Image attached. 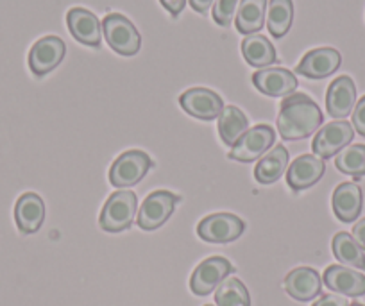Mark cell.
<instances>
[{
    "label": "cell",
    "mask_w": 365,
    "mask_h": 306,
    "mask_svg": "<svg viewBox=\"0 0 365 306\" xmlns=\"http://www.w3.org/2000/svg\"><path fill=\"white\" fill-rule=\"evenodd\" d=\"M322 111L307 93H292L282 102L278 129L283 140H303L321 128Z\"/></svg>",
    "instance_id": "cell-1"
},
{
    "label": "cell",
    "mask_w": 365,
    "mask_h": 306,
    "mask_svg": "<svg viewBox=\"0 0 365 306\" xmlns=\"http://www.w3.org/2000/svg\"><path fill=\"white\" fill-rule=\"evenodd\" d=\"M136 210H138V199L136 193L131 190H118L108 197L101 212L99 224L108 233H120L129 230L136 219Z\"/></svg>",
    "instance_id": "cell-2"
},
{
    "label": "cell",
    "mask_w": 365,
    "mask_h": 306,
    "mask_svg": "<svg viewBox=\"0 0 365 306\" xmlns=\"http://www.w3.org/2000/svg\"><path fill=\"white\" fill-rule=\"evenodd\" d=\"M153 158L143 151H125L111 165L110 183L117 188L128 190L129 186L138 185L145 178L147 172L153 168Z\"/></svg>",
    "instance_id": "cell-3"
},
{
    "label": "cell",
    "mask_w": 365,
    "mask_h": 306,
    "mask_svg": "<svg viewBox=\"0 0 365 306\" xmlns=\"http://www.w3.org/2000/svg\"><path fill=\"white\" fill-rule=\"evenodd\" d=\"M103 33L108 45L120 56H135L142 47V36L129 19L120 13H110L103 20Z\"/></svg>",
    "instance_id": "cell-4"
},
{
    "label": "cell",
    "mask_w": 365,
    "mask_h": 306,
    "mask_svg": "<svg viewBox=\"0 0 365 306\" xmlns=\"http://www.w3.org/2000/svg\"><path fill=\"white\" fill-rule=\"evenodd\" d=\"M178 203L179 197L167 190H156L149 193L140 206V212L136 213V224L143 231L158 230L170 219Z\"/></svg>",
    "instance_id": "cell-5"
},
{
    "label": "cell",
    "mask_w": 365,
    "mask_h": 306,
    "mask_svg": "<svg viewBox=\"0 0 365 306\" xmlns=\"http://www.w3.org/2000/svg\"><path fill=\"white\" fill-rule=\"evenodd\" d=\"M245 224L233 213H213L205 217L197 226V235L212 244H230L242 237Z\"/></svg>",
    "instance_id": "cell-6"
},
{
    "label": "cell",
    "mask_w": 365,
    "mask_h": 306,
    "mask_svg": "<svg viewBox=\"0 0 365 306\" xmlns=\"http://www.w3.org/2000/svg\"><path fill=\"white\" fill-rule=\"evenodd\" d=\"M276 140V133L270 126L259 124L252 129H247L240 140L231 147L230 158L235 161H255L262 158L263 154L269 153V147Z\"/></svg>",
    "instance_id": "cell-7"
},
{
    "label": "cell",
    "mask_w": 365,
    "mask_h": 306,
    "mask_svg": "<svg viewBox=\"0 0 365 306\" xmlns=\"http://www.w3.org/2000/svg\"><path fill=\"white\" fill-rule=\"evenodd\" d=\"M354 128L346 121L329 122L324 128L319 129L315 135L314 142H312V151L315 156L328 160V158L335 156L340 151L346 149L351 142H353Z\"/></svg>",
    "instance_id": "cell-8"
},
{
    "label": "cell",
    "mask_w": 365,
    "mask_h": 306,
    "mask_svg": "<svg viewBox=\"0 0 365 306\" xmlns=\"http://www.w3.org/2000/svg\"><path fill=\"white\" fill-rule=\"evenodd\" d=\"M233 272L230 260L222 256H212L199 263L190 277V288L195 295H208L217 290L220 283Z\"/></svg>",
    "instance_id": "cell-9"
},
{
    "label": "cell",
    "mask_w": 365,
    "mask_h": 306,
    "mask_svg": "<svg viewBox=\"0 0 365 306\" xmlns=\"http://www.w3.org/2000/svg\"><path fill=\"white\" fill-rule=\"evenodd\" d=\"M179 104L190 117L199 121H215L224 110L220 95L208 88H190L179 97Z\"/></svg>",
    "instance_id": "cell-10"
},
{
    "label": "cell",
    "mask_w": 365,
    "mask_h": 306,
    "mask_svg": "<svg viewBox=\"0 0 365 306\" xmlns=\"http://www.w3.org/2000/svg\"><path fill=\"white\" fill-rule=\"evenodd\" d=\"M66 54V45L58 36L40 38L29 52V68L34 76L43 77L63 61Z\"/></svg>",
    "instance_id": "cell-11"
},
{
    "label": "cell",
    "mask_w": 365,
    "mask_h": 306,
    "mask_svg": "<svg viewBox=\"0 0 365 306\" xmlns=\"http://www.w3.org/2000/svg\"><path fill=\"white\" fill-rule=\"evenodd\" d=\"M354 106H356V86L353 79L347 76L336 77L326 91V110L329 117L344 121L353 113Z\"/></svg>",
    "instance_id": "cell-12"
},
{
    "label": "cell",
    "mask_w": 365,
    "mask_h": 306,
    "mask_svg": "<svg viewBox=\"0 0 365 306\" xmlns=\"http://www.w3.org/2000/svg\"><path fill=\"white\" fill-rule=\"evenodd\" d=\"M342 63V56L339 51L331 47L314 49L307 52L301 63L297 65V73L308 77V79H324L335 73Z\"/></svg>",
    "instance_id": "cell-13"
},
{
    "label": "cell",
    "mask_w": 365,
    "mask_h": 306,
    "mask_svg": "<svg viewBox=\"0 0 365 306\" xmlns=\"http://www.w3.org/2000/svg\"><path fill=\"white\" fill-rule=\"evenodd\" d=\"M252 84L269 97H289L296 91L297 77L287 68H267L258 70L252 76Z\"/></svg>",
    "instance_id": "cell-14"
},
{
    "label": "cell",
    "mask_w": 365,
    "mask_h": 306,
    "mask_svg": "<svg viewBox=\"0 0 365 306\" xmlns=\"http://www.w3.org/2000/svg\"><path fill=\"white\" fill-rule=\"evenodd\" d=\"M66 26L70 33L79 44L88 45V47H99L103 40V26L99 19L91 11L83 8L70 9L66 15Z\"/></svg>",
    "instance_id": "cell-15"
},
{
    "label": "cell",
    "mask_w": 365,
    "mask_h": 306,
    "mask_svg": "<svg viewBox=\"0 0 365 306\" xmlns=\"http://www.w3.org/2000/svg\"><path fill=\"white\" fill-rule=\"evenodd\" d=\"M324 168L326 167L322 158L303 154L287 170V183H289V186L294 192L307 190L314 186L315 183L321 181V178L324 175Z\"/></svg>",
    "instance_id": "cell-16"
},
{
    "label": "cell",
    "mask_w": 365,
    "mask_h": 306,
    "mask_svg": "<svg viewBox=\"0 0 365 306\" xmlns=\"http://www.w3.org/2000/svg\"><path fill=\"white\" fill-rule=\"evenodd\" d=\"M326 287L347 297H360L365 294V276L358 270L342 265H329L324 276Z\"/></svg>",
    "instance_id": "cell-17"
},
{
    "label": "cell",
    "mask_w": 365,
    "mask_h": 306,
    "mask_svg": "<svg viewBox=\"0 0 365 306\" xmlns=\"http://www.w3.org/2000/svg\"><path fill=\"white\" fill-rule=\"evenodd\" d=\"M285 290L297 301H312L322 290V280L312 267H297L285 277Z\"/></svg>",
    "instance_id": "cell-18"
},
{
    "label": "cell",
    "mask_w": 365,
    "mask_h": 306,
    "mask_svg": "<svg viewBox=\"0 0 365 306\" xmlns=\"http://www.w3.org/2000/svg\"><path fill=\"white\" fill-rule=\"evenodd\" d=\"M16 226L22 233H36L45 220V203L38 193L27 192L16 200L15 206Z\"/></svg>",
    "instance_id": "cell-19"
},
{
    "label": "cell",
    "mask_w": 365,
    "mask_h": 306,
    "mask_svg": "<svg viewBox=\"0 0 365 306\" xmlns=\"http://www.w3.org/2000/svg\"><path fill=\"white\" fill-rule=\"evenodd\" d=\"M333 212L342 223H354L364 206L361 188L356 183H342L333 192Z\"/></svg>",
    "instance_id": "cell-20"
},
{
    "label": "cell",
    "mask_w": 365,
    "mask_h": 306,
    "mask_svg": "<svg viewBox=\"0 0 365 306\" xmlns=\"http://www.w3.org/2000/svg\"><path fill=\"white\" fill-rule=\"evenodd\" d=\"M289 168V151L283 146H274L269 153L259 158L255 168V179L259 185H272Z\"/></svg>",
    "instance_id": "cell-21"
},
{
    "label": "cell",
    "mask_w": 365,
    "mask_h": 306,
    "mask_svg": "<svg viewBox=\"0 0 365 306\" xmlns=\"http://www.w3.org/2000/svg\"><path fill=\"white\" fill-rule=\"evenodd\" d=\"M267 0H240L237 9V31L240 34H256L263 29Z\"/></svg>",
    "instance_id": "cell-22"
},
{
    "label": "cell",
    "mask_w": 365,
    "mask_h": 306,
    "mask_svg": "<svg viewBox=\"0 0 365 306\" xmlns=\"http://www.w3.org/2000/svg\"><path fill=\"white\" fill-rule=\"evenodd\" d=\"M242 54L244 59L255 68H267L276 63V51L272 44L262 34H249L242 41Z\"/></svg>",
    "instance_id": "cell-23"
},
{
    "label": "cell",
    "mask_w": 365,
    "mask_h": 306,
    "mask_svg": "<svg viewBox=\"0 0 365 306\" xmlns=\"http://www.w3.org/2000/svg\"><path fill=\"white\" fill-rule=\"evenodd\" d=\"M249 129V121L237 106H224L219 117V135L226 146L233 147Z\"/></svg>",
    "instance_id": "cell-24"
},
{
    "label": "cell",
    "mask_w": 365,
    "mask_h": 306,
    "mask_svg": "<svg viewBox=\"0 0 365 306\" xmlns=\"http://www.w3.org/2000/svg\"><path fill=\"white\" fill-rule=\"evenodd\" d=\"M267 27L274 38H283L289 33L294 20L292 0H269L265 13Z\"/></svg>",
    "instance_id": "cell-25"
},
{
    "label": "cell",
    "mask_w": 365,
    "mask_h": 306,
    "mask_svg": "<svg viewBox=\"0 0 365 306\" xmlns=\"http://www.w3.org/2000/svg\"><path fill=\"white\" fill-rule=\"evenodd\" d=\"M333 255L339 260L340 263H344L346 267H353V269L365 270V253L360 245L356 244V240L353 238V235L349 233H336L333 237Z\"/></svg>",
    "instance_id": "cell-26"
},
{
    "label": "cell",
    "mask_w": 365,
    "mask_h": 306,
    "mask_svg": "<svg viewBox=\"0 0 365 306\" xmlns=\"http://www.w3.org/2000/svg\"><path fill=\"white\" fill-rule=\"evenodd\" d=\"M215 302L217 306H251V295L238 277H226L217 287Z\"/></svg>",
    "instance_id": "cell-27"
},
{
    "label": "cell",
    "mask_w": 365,
    "mask_h": 306,
    "mask_svg": "<svg viewBox=\"0 0 365 306\" xmlns=\"http://www.w3.org/2000/svg\"><path fill=\"white\" fill-rule=\"evenodd\" d=\"M335 167L342 174L353 175V178L365 175V146L353 143L340 151L335 158Z\"/></svg>",
    "instance_id": "cell-28"
},
{
    "label": "cell",
    "mask_w": 365,
    "mask_h": 306,
    "mask_svg": "<svg viewBox=\"0 0 365 306\" xmlns=\"http://www.w3.org/2000/svg\"><path fill=\"white\" fill-rule=\"evenodd\" d=\"M240 0H215L213 4V20L220 27H230L237 16V9Z\"/></svg>",
    "instance_id": "cell-29"
},
{
    "label": "cell",
    "mask_w": 365,
    "mask_h": 306,
    "mask_svg": "<svg viewBox=\"0 0 365 306\" xmlns=\"http://www.w3.org/2000/svg\"><path fill=\"white\" fill-rule=\"evenodd\" d=\"M353 128L365 136V97H361L356 102V106L353 110Z\"/></svg>",
    "instance_id": "cell-30"
},
{
    "label": "cell",
    "mask_w": 365,
    "mask_h": 306,
    "mask_svg": "<svg viewBox=\"0 0 365 306\" xmlns=\"http://www.w3.org/2000/svg\"><path fill=\"white\" fill-rule=\"evenodd\" d=\"M312 306H349L347 299L344 295H322L319 301H315Z\"/></svg>",
    "instance_id": "cell-31"
},
{
    "label": "cell",
    "mask_w": 365,
    "mask_h": 306,
    "mask_svg": "<svg viewBox=\"0 0 365 306\" xmlns=\"http://www.w3.org/2000/svg\"><path fill=\"white\" fill-rule=\"evenodd\" d=\"M160 2L172 16L181 15L182 9H185V6H187V0H160Z\"/></svg>",
    "instance_id": "cell-32"
},
{
    "label": "cell",
    "mask_w": 365,
    "mask_h": 306,
    "mask_svg": "<svg viewBox=\"0 0 365 306\" xmlns=\"http://www.w3.org/2000/svg\"><path fill=\"white\" fill-rule=\"evenodd\" d=\"M353 238L356 240V244L365 251V219L358 220V223L354 224Z\"/></svg>",
    "instance_id": "cell-33"
},
{
    "label": "cell",
    "mask_w": 365,
    "mask_h": 306,
    "mask_svg": "<svg viewBox=\"0 0 365 306\" xmlns=\"http://www.w3.org/2000/svg\"><path fill=\"white\" fill-rule=\"evenodd\" d=\"M192 6V9L197 13H201V15H205V13H208L210 9H212V6L215 4V0H188Z\"/></svg>",
    "instance_id": "cell-34"
},
{
    "label": "cell",
    "mask_w": 365,
    "mask_h": 306,
    "mask_svg": "<svg viewBox=\"0 0 365 306\" xmlns=\"http://www.w3.org/2000/svg\"><path fill=\"white\" fill-rule=\"evenodd\" d=\"M349 306H364V305H360V302H353V305H349Z\"/></svg>",
    "instance_id": "cell-35"
},
{
    "label": "cell",
    "mask_w": 365,
    "mask_h": 306,
    "mask_svg": "<svg viewBox=\"0 0 365 306\" xmlns=\"http://www.w3.org/2000/svg\"><path fill=\"white\" fill-rule=\"evenodd\" d=\"M206 306H212V305H206Z\"/></svg>",
    "instance_id": "cell-36"
}]
</instances>
